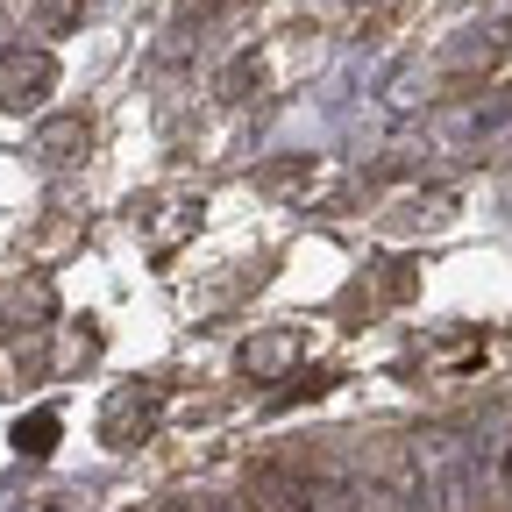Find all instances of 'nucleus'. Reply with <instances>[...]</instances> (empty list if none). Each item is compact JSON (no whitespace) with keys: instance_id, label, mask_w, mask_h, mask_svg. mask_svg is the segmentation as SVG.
<instances>
[{"instance_id":"8","label":"nucleus","mask_w":512,"mask_h":512,"mask_svg":"<svg viewBox=\"0 0 512 512\" xmlns=\"http://www.w3.org/2000/svg\"><path fill=\"white\" fill-rule=\"evenodd\" d=\"M356 8H377V0H356Z\"/></svg>"},{"instance_id":"6","label":"nucleus","mask_w":512,"mask_h":512,"mask_svg":"<svg viewBox=\"0 0 512 512\" xmlns=\"http://www.w3.org/2000/svg\"><path fill=\"white\" fill-rule=\"evenodd\" d=\"M36 22H43V29H64V22H79V0H43V8H36Z\"/></svg>"},{"instance_id":"2","label":"nucleus","mask_w":512,"mask_h":512,"mask_svg":"<svg viewBox=\"0 0 512 512\" xmlns=\"http://www.w3.org/2000/svg\"><path fill=\"white\" fill-rule=\"evenodd\" d=\"M299 498H306V512H384V498L392 491H363V477H349V470H306L299 477Z\"/></svg>"},{"instance_id":"9","label":"nucleus","mask_w":512,"mask_h":512,"mask_svg":"<svg viewBox=\"0 0 512 512\" xmlns=\"http://www.w3.org/2000/svg\"><path fill=\"white\" fill-rule=\"evenodd\" d=\"M171 512H185V505H171Z\"/></svg>"},{"instance_id":"1","label":"nucleus","mask_w":512,"mask_h":512,"mask_svg":"<svg viewBox=\"0 0 512 512\" xmlns=\"http://www.w3.org/2000/svg\"><path fill=\"white\" fill-rule=\"evenodd\" d=\"M50 86H57V57L50 50H0V107L8 114L43 107Z\"/></svg>"},{"instance_id":"4","label":"nucleus","mask_w":512,"mask_h":512,"mask_svg":"<svg viewBox=\"0 0 512 512\" xmlns=\"http://www.w3.org/2000/svg\"><path fill=\"white\" fill-rule=\"evenodd\" d=\"M15 448H22V456H50V448H57V413H29L15 427Z\"/></svg>"},{"instance_id":"7","label":"nucleus","mask_w":512,"mask_h":512,"mask_svg":"<svg viewBox=\"0 0 512 512\" xmlns=\"http://www.w3.org/2000/svg\"><path fill=\"white\" fill-rule=\"evenodd\" d=\"M505 491H512V456H505Z\"/></svg>"},{"instance_id":"5","label":"nucleus","mask_w":512,"mask_h":512,"mask_svg":"<svg viewBox=\"0 0 512 512\" xmlns=\"http://www.w3.org/2000/svg\"><path fill=\"white\" fill-rule=\"evenodd\" d=\"M86 150V121H50L43 128V157H79Z\"/></svg>"},{"instance_id":"3","label":"nucleus","mask_w":512,"mask_h":512,"mask_svg":"<svg viewBox=\"0 0 512 512\" xmlns=\"http://www.w3.org/2000/svg\"><path fill=\"white\" fill-rule=\"evenodd\" d=\"M299 349H306V335H299V328H271V335H249V342H242V370L271 384V377H285V370H292V356H299Z\"/></svg>"}]
</instances>
